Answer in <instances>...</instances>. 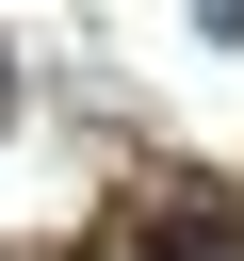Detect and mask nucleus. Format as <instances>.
<instances>
[{
	"label": "nucleus",
	"instance_id": "obj_1",
	"mask_svg": "<svg viewBox=\"0 0 244 261\" xmlns=\"http://www.w3.org/2000/svg\"><path fill=\"white\" fill-rule=\"evenodd\" d=\"M163 261H244V245H228V228H163Z\"/></svg>",
	"mask_w": 244,
	"mask_h": 261
}]
</instances>
